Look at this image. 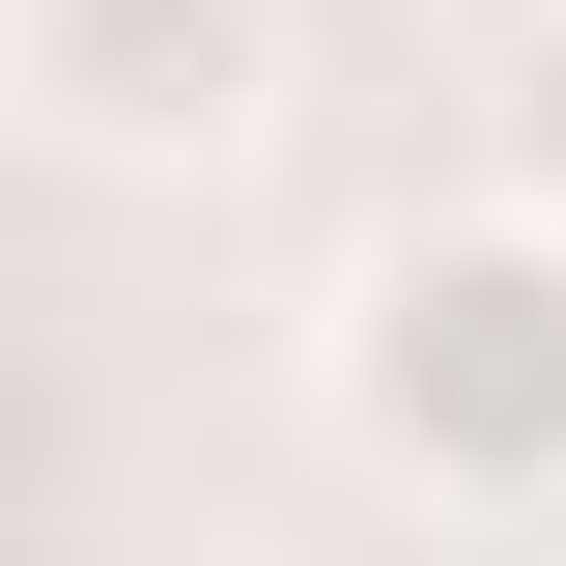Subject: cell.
Returning a JSON list of instances; mask_svg holds the SVG:
<instances>
[{"mask_svg":"<svg viewBox=\"0 0 566 566\" xmlns=\"http://www.w3.org/2000/svg\"><path fill=\"white\" fill-rule=\"evenodd\" d=\"M312 397H340V453L424 482V510H566V199L368 227L340 312H312Z\"/></svg>","mask_w":566,"mask_h":566,"instance_id":"obj_1","label":"cell"},{"mask_svg":"<svg viewBox=\"0 0 566 566\" xmlns=\"http://www.w3.org/2000/svg\"><path fill=\"white\" fill-rule=\"evenodd\" d=\"M0 114L57 142V170L199 199V170H255V114H283V0H0Z\"/></svg>","mask_w":566,"mask_h":566,"instance_id":"obj_2","label":"cell"},{"mask_svg":"<svg viewBox=\"0 0 566 566\" xmlns=\"http://www.w3.org/2000/svg\"><path fill=\"white\" fill-rule=\"evenodd\" d=\"M510 199H566V0H538V57H510Z\"/></svg>","mask_w":566,"mask_h":566,"instance_id":"obj_3","label":"cell"},{"mask_svg":"<svg viewBox=\"0 0 566 566\" xmlns=\"http://www.w3.org/2000/svg\"><path fill=\"white\" fill-rule=\"evenodd\" d=\"M510 566H566V510H510Z\"/></svg>","mask_w":566,"mask_h":566,"instance_id":"obj_4","label":"cell"}]
</instances>
